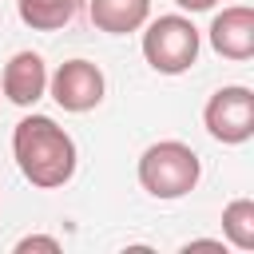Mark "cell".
Wrapping results in <instances>:
<instances>
[{
    "instance_id": "cell-1",
    "label": "cell",
    "mask_w": 254,
    "mask_h": 254,
    "mask_svg": "<svg viewBox=\"0 0 254 254\" xmlns=\"http://www.w3.org/2000/svg\"><path fill=\"white\" fill-rule=\"evenodd\" d=\"M12 159L20 167V175L36 187V190H56L67 187L75 179L79 167V151L75 139L52 119V115H24L12 127Z\"/></svg>"
},
{
    "instance_id": "cell-2",
    "label": "cell",
    "mask_w": 254,
    "mask_h": 254,
    "mask_svg": "<svg viewBox=\"0 0 254 254\" xmlns=\"http://www.w3.org/2000/svg\"><path fill=\"white\" fill-rule=\"evenodd\" d=\"M198 179H202V159L183 139H159L139 155V187L159 202H175L190 194Z\"/></svg>"
},
{
    "instance_id": "cell-3",
    "label": "cell",
    "mask_w": 254,
    "mask_h": 254,
    "mask_svg": "<svg viewBox=\"0 0 254 254\" xmlns=\"http://www.w3.org/2000/svg\"><path fill=\"white\" fill-rule=\"evenodd\" d=\"M202 52V32L190 24V16L171 12V16H155L143 24V60L159 71V75H183L198 64Z\"/></svg>"
},
{
    "instance_id": "cell-4",
    "label": "cell",
    "mask_w": 254,
    "mask_h": 254,
    "mask_svg": "<svg viewBox=\"0 0 254 254\" xmlns=\"http://www.w3.org/2000/svg\"><path fill=\"white\" fill-rule=\"evenodd\" d=\"M202 127L222 147L250 143V135H254V91L242 87V83L218 87L202 107Z\"/></svg>"
},
{
    "instance_id": "cell-5",
    "label": "cell",
    "mask_w": 254,
    "mask_h": 254,
    "mask_svg": "<svg viewBox=\"0 0 254 254\" xmlns=\"http://www.w3.org/2000/svg\"><path fill=\"white\" fill-rule=\"evenodd\" d=\"M48 95L71 111V115H83V111H95L107 95V79L99 71V64L91 60H64L52 75H48Z\"/></svg>"
},
{
    "instance_id": "cell-6",
    "label": "cell",
    "mask_w": 254,
    "mask_h": 254,
    "mask_svg": "<svg viewBox=\"0 0 254 254\" xmlns=\"http://www.w3.org/2000/svg\"><path fill=\"white\" fill-rule=\"evenodd\" d=\"M206 40H210V48H214L222 60L246 64V60L254 56V8L230 4V8L214 12V20H210V28H206Z\"/></svg>"
},
{
    "instance_id": "cell-7",
    "label": "cell",
    "mask_w": 254,
    "mask_h": 254,
    "mask_svg": "<svg viewBox=\"0 0 254 254\" xmlns=\"http://www.w3.org/2000/svg\"><path fill=\"white\" fill-rule=\"evenodd\" d=\"M0 95L16 107H32L48 95V64L40 52H16L8 64H4V75H0Z\"/></svg>"
},
{
    "instance_id": "cell-8",
    "label": "cell",
    "mask_w": 254,
    "mask_h": 254,
    "mask_svg": "<svg viewBox=\"0 0 254 254\" xmlns=\"http://www.w3.org/2000/svg\"><path fill=\"white\" fill-rule=\"evenodd\" d=\"M87 20L107 36H131L151 20V0H87Z\"/></svg>"
},
{
    "instance_id": "cell-9",
    "label": "cell",
    "mask_w": 254,
    "mask_h": 254,
    "mask_svg": "<svg viewBox=\"0 0 254 254\" xmlns=\"http://www.w3.org/2000/svg\"><path fill=\"white\" fill-rule=\"evenodd\" d=\"M16 12L32 32H60L75 20L79 0H16Z\"/></svg>"
},
{
    "instance_id": "cell-10",
    "label": "cell",
    "mask_w": 254,
    "mask_h": 254,
    "mask_svg": "<svg viewBox=\"0 0 254 254\" xmlns=\"http://www.w3.org/2000/svg\"><path fill=\"white\" fill-rule=\"evenodd\" d=\"M222 238L234 250H254V198H230L222 206Z\"/></svg>"
},
{
    "instance_id": "cell-11",
    "label": "cell",
    "mask_w": 254,
    "mask_h": 254,
    "mask_svg": "<svg viewBox=\"0 0 254 254\" xmlns=\"http://www.w3.org/2000/svg\"><path fill=\"white\" fill-rule=\"evenodd\" d=\"M16 254H28V250H44V254H60V238H52V234H24L16 246H12Z\"/></svg>"
},
{
    "instance_id": "cell-12",
    "label": "cell",
    "mask_w": 254,
    "mask_h": 254,
    "mask_svg": "<svg viewBox=\"0 0 254 254\" xmlns=\"http://www.w3.org/2000/svg\"><path fill=\"white\" fill-rule=\"evenodd\" d=\"M175 4H179L183 12H210L218 0H175Z\"/></svg>"
},
{
    "instance_id": "cell-13",
    "label": "cell",
    "mask_w": 254,
    "mask_h": 254,
    "mask_svg": "<svg viewBox=\"0 0 254 254\" xmlns=\"http://www.w3.org/2000/svg\"><path fill=\"white\" fill-rule=\"evenodd\" d=\"M183 250H222V242H214V238H194V242H187Z\"/></svg>"
}]
</instances>
